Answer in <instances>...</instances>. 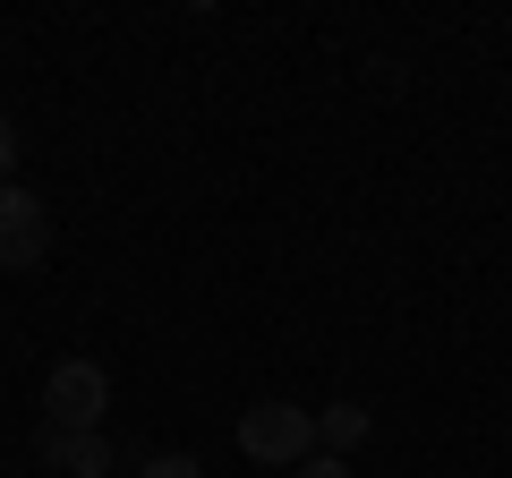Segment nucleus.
I'll use <instances>...</instances> for the list:
<instances>
[{
	"instance_id": "obj_1",
	"label": "nucleus",
	"mask_w": 512,
	"mask_h": 478,
	"mask_svg": "<svg viewBox=\"0 0 512 478\" xmlns=\"http://www.w3.org/2000/svg\"><path fill=\"white\" fill-rule=\"evenodd\" d=\"M239 453H248V461H274V470H299V461L316 453V410H299V402L239 410Z\"/></svg>"
},
{
	"instance_id": "obj_2",
	"label": "nucleus",
	"mask_w": 512,
	"mask_h": 478,
	"mask_svg": "<svg viewBox=\"0 0 512 478\" xmlns=\"http://www.w3.org/2000/svg\"><path fill=\"white\" fill-rule=\"evenodd\" d=\"M43 410H52L43 427L94 436V427H103V410H111V376H103V359H60V368L43 376Z\"/></svg>"
},
{
	"instance_id": "obj_3",
	"label": "nucleus",
	"mask_w": 512,
	"mask_h": 478,
	"mask_svg": "<svg viewBox=\"0 0 512 478\" xmlns=\"http://www.w3.org/2000/svg\"><path fill=\"white\" fill-rule=\"evenodd\" d=\"M43 257H52V205L9 180L0 188V274H35Z\"/></svg>"
},
{
	"instance_id": "obj_4",
	"label": "nucleus",
	"mask_w": 512,
	"mask_h": 478,
	"mask_svg": "<svg viewBox=\"0 0 512 478\" xmlns=\"http://www.w3.org/2000/svg\"><path fill=\"white\" fill-rule=\"evenodd\" d=\"M43 461L69 478H111V436L94 427V436H69V427H43Z\"/></svg>"
},
{
	"instance_id": "obj_5",
	"label": "nucleus",
	"mask_w": 512,
	"mask_h": 478,
	"mask_svg": "<svg viewBox=\"0 0 512 478\" xmlns=\"http://www.w3.org/2000/svg\"><path fill=\"white\" fill-rule=\"evenodd\" d=\"M316 444H325V453L342 461L350 444H367V410H359V402H333L325 419H316Z\"/></svg>"
},
{
	"instance_id": "obj_6",
	"label": "nucleus",
	"mask_w": 512,
	"mask_h": 478,
	"mask_svg": "<svg viewBox=\"0 0 512 478\" xmlns=\"http://www.w3.org/2000/svg\"><path fill=\"white\" fill-rule=\"evenodd\" d=\"M146 478H205V470H197L188 453H154V461H146Z\"/></svg>"
},
{
	"instance_id": "obj_7",
	"label": "nucleus",
	"mask_w": 512,
	"mask_h": 478,
	"mask_svg": "<svg viewBox=\"0 0 512 478\" xmlns=\"http://www.w3.org/2000/svg\"><path fill=\"white\" fill-rule=\"evenodd\" d=\"M18 180V129H9V111H0V188Z\"/></svg>"
},
{
	"instance_id": "obj_8",
	"label": "nucleus",
	"mask_w": 512,
	"mask_h": 478,
	"mask_svg": "<svg viewBox=\"0 0 512 478\" xmlns=\"http://www.w3.org/2000/svg\"><path fill=\"white\" fill-rule=\"evenodd\" d=\"M291 478H350V461H333V453H308Z\"/></svg>"
}]
</instances>
